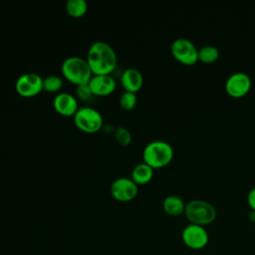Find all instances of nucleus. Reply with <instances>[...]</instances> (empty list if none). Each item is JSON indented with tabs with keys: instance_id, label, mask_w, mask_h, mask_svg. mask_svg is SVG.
I'll return each mask as SVG.
<instances>
[{
	"instance_id": "obj_19",
	"label": "nucleus",
	"mask_w": 255,
	"mask_h": 255,
	"mask_svg": "<svg viewBox=\"0 0 255 255\" xmlns=\"http://www.w3.org/2000/svg\"><path fill=\"white\" fill-rule=\"evenodd\" d=\"M137 102L136 94L133 92L125 91L120 96V105L124 110H131L135 107Z\"/></svg>"
},
{
	"instance_id": "obj_18",
	"label": "nucleus",
	"mask_w": 255,
	"mask_h": 255,
	"mask_svg": "<svg viewBox=\"0 0 255 255\" xmlns=\"http://www.w3.org/2000/svg\"><path fill=\"white\" fill-rule=\"evenodd\" d=\"M63 87V79L58 75H49L43 78V90L55 93L59 92Z\"/></svg>"
},
{
	"instance_id": "obj_10",
	"label": "nucleus",
	"mask_w": 255,
	"mask_h": 255,
	"mask_svg": "<svg viewBox=\"0 0 255 255\" xmlns=\"http://www.w3.org/2000/svg\"><path fill=\"white\" fill-rule=\"evenodd\" d=\"M251 88V79L244 72H235L231 74L225 82L227 94L233 98L245 96Z\"/></svg>"
},
{
	"instance_id": "obj_11",
	"label": "nucleus",
	"mask_w": 255,
	"mask_h": 255,
	"mask_svg": "<svg viewBox=\"0 0 255 255\" xmlns=\"http://www.w3.org/2000/svg\"><path fill=\"white\" fill-rule=\"evenodd\" d=\"M53 106L56 112L63 116H74L79 109L77 98L67 92L58 93L54 97Z\"/></svg>"
},
{
	"instance_id": "obj_20",
	"label": "nucleus",
	"mask_w": 255,
	"mask_h": 255,
	"mask_svg": "<svg viewBox=\"0 0 255 255\" xmlns=\"http://www.w3.org/2000/svg\"><path fill=\"white\" fill-rule=\"evenodd\" d=\"M115 137L122 145H128L131 140L130 131L125 127H118L115 130Z\"/></svg>"
},
{
	"instance_id": "obj_17",
	"label": "nucleus",
	"mask_w": 255,
	"mask_h": 255,
	"mask_svg": "<svg viewBox=\"0 0 255 255\" xmlns=\"http://www.w3.org/2000/svg\"><path fill=\"white\" fill-rule=\"evenodd\" d=\"M219 58V50L212 45H205L198 49V60L205 64L215 62Z\"/></svg>"
},
{
	"instance_id": "obj_1",
	"label": "nucleus",
	"mask_w": 255,
	"mask_h": 255,
	"mask_svg": "<svg viewBox=\"0 0 255 255\" xmlns=\"http://www.w3.org/2000/svg\"><path fill=\"white\" fill-rule=\"evenodd\" d=\"M86 59L93 75H111L118 63V57L114 48L102 40L91 44Z\"/></svg>"
},
{
	"instance_id": "obj_13",
	"label": "nucleus",
	"mask_w": 255,
	"mask_h": 255,
	"mask_svg": "<svg viewBox=\"0 0 255 255\" xmlns=\"http://www.w3.org/2000/svg\"><path fill=\"white\" fill-rule=\"evenodd\" d=\"M121 83L125 91L136 93L143 84V76L136 68L126 69L121 76Z\"/></svg>"
},
{
	"instance_id": "obj_8",
	"label": "nucleus",
	"mask_w": 255,
	"mask_h": 255,
	"mask_svg": "<svg viewBox=\"0 0 255 255\" xmlns=\"http://www.w3.org/2000/svg\"><path fill=\"white\" fill-rule=\"evenodd\" d=\"M15 88L22 97H34L43 90V78L35 72H27L18 77Z\"/></svg>"
},
{
	"instance_id": "obj_7",
	"label": "nucleus",
	"mask_w": 255,
	"mask_h": 255,
	"mask_svg": "<svg viewBox=\"0 0 255 255\" xmlns=\"http://www.w3.org/2000/svg\"><path fill=\"white\" fill-rule=\"evenodd\" d=\"M183 244L192 250H201L207 246L209 235L204 226L191 224L186 225L181 232Z\"/></svg>"
},
{
	"instance_id": "obj_4",
	"label": "nucleus",
	"mask_w": 255,
	"mask_h": 255,
	"mask_svg": "<svg viewBox=\"0 0 255 255\" xmlns=\"http://www.w3.org/2000/svg\"><path fill=\"white\" fill-rule=\"evenodd\" d=\"M173 157V148L167 141L152 140L148 142L142 151V158L145 163L153 169L168 164Z\"/></svg>"
},
{
	"instance_id": "obj_22",
	"label": "nucleus",
	"mask_w": 255,
	"mask_h": 255,
	"mask_svg": "<svg viewBox=\"0 0 255 255\" xmlns=\"http://www.w3.org/2000/svg\"><path fill=\"white\" fill-rule=\"evenodd\" d=\"M247 202L251 210H255V187H252L247 194Z\"/></svg>"
},
{
	"instance_id": "obj_16",
	"label": "nucleus",
	"mask_w": 255,
	"mask_h": 255,
	"mask_svg": "<svg viewBox=\"0 0 255 255\" xmlns=\"http://www.w3.org/2000/svg\"><path fill=\"white\" fill-rule=\"evenodd\" d=\"M66 10L70 16L79 18L86 14L88 3L86 0H68L66 2Z\"/></svg>"
},
{
	"instance_id": "obj_21",
	"label": "nucleus",
	"mask_w": 255,
	"mask_h": 255,
	"mask_svg": "<svg viewBox=\"0 0 255 255\" xmlns=\"http://www.w3.org/2000/svg\"><path fill=\"white\" fill-rule=\"evenodd\" d=\"M76 95L78 98H80L83 101H88L91 100L92 97L94 96V94L92 93L89 84H83V85H79L76 88Z\"/></svg>"
},
{
	"instance_id": "obj_12",
	"label": "nucleus",
	"mask_w": 255,
	"mask_h": 255,
	"mask_svg": "<svg viewBox=\"0 0 255 255\" xmlns=\"http://www.w3.org/2000/svg\"><path fill=\"white\" fill-rule=\"evenodd\" d=\"M88 84L94 96H108L116 89V80L111 75H93Z\"/></svg>"
},
{
	"instance_id": "obj_5",
	"label": "nucleus",
	"mask_w": 255,
	"mask_h": 255,
	"mask_svg": "<svg viewBox=\"0 0 255 255\" xmlns=\"http://www.w3.org/2000/svg\"><path fill=\"white\" fill-rule=\"evenodd\" d=\"M102 114L93 107H79L74 115L76 127L85 132H96L103 126Z\"/></svg>"
},
{
	"instance_id": "obj_23",
	"label": "nucleus",
	"mask_w": 255,
	"mask_h": 255,
	"mask_svg": "<svg viewBox=\"0 0 255 255\" xmlns=\"http://www.w3.org/2000/svg\"><path fill=\"white\" fill-rule=\"evenodd\" d=\"M248 217H249V219H250L251 221L255 222V210H251L250 213H249V215H248Z\"/></svg>"
},
{
	"instance_id": "obj_9",
	"label": "nucleus",
	"mask_w": 255,
	"mask_h": 255,
	"mask_svg": "<svg viewBox=\"0 0 255 255\" xmlns=\"http://www.w3.org/2000/svg\"><path fill=\"white\" fill-rule=\"evenodd\" d=\"M138 186L131 177L121 176L116 178L111 184V193L118 201H130L136 196Z\"/></svg>"
},
{
	"instance_id": "obj_14",
	"label": "nucleus",
	"mask_w": 255,
	"mask_h": 255,
	"mask_svg": "<svg viewBox=\"0 0 255 255\" xmlns=\"http://www.w3.org/2000/svg\"><path fill=\"white\" fill-rule=\"evenodd\" d=\"M185 202L178 195H167L162 201V208L164 212L170 216H179L184 213Z\"/></svg>"
},
{
	"instance_id": "obj_3",
	"label": "nucleus",
	"mask_w": 255,
	"mask_h": 255,
	"mask_svg": "<svg viewBox=\"0 0 255 255\" xmlns=\"http://www.w3.org/2000/svg\"><path fill=\"white\" fill-rule=\"evenodd\" d=\"M184 215L191 224L205 226L212 223L217 216L216 208L203 199H192L185 204Z\"/></svg>"
},
{
	"instance_id": "obj_15",
	"label": "nucleus",
	"mask_w": 255,
	"mask_h": 255,
	"mask_svg": "<svg viewBox=\"0 0 255 255\" xmlns=\"http://www.w3.org/2000/svg\"><path fill=\"white\" fill-rule=\"evenodd\" d=\"M152 175H153V168L143 161L133 166L130 177L138 185V184L147 183L152 178Z\"/></svg>"
},
{
	"instance_id": "obj_6",
	"label": "nucleus",
	"mask_w": 255,
	"mask_h": 255,
	"mask_svg": "<svg viewBox=\"0 0 255 255\" xmlns=\"http://www.w3.org/2000/svg\"><path fill=\"white\" fill-rule=\"evenodd\" d=\"M170 51L173 58L183 65L190 66L198 61V49L189 39H175L171 44Z\"/></svg>"
},
{
	"instance_id": "obj_2",
	"label": "nucleus",
	"mask_w": 255,
	"mask_h": 255,
	"mask_svg": "<svg viewBox=\"0 0 255 255\" xmlns=\"http://www.w3.org/2000/svg\"><path fill=\"white\" fill-rule=\"evenodd\" d=\"M61 71L63 76L76 86L88 84L93 76L87 59L81 56L67 57L61 65Z\"/></svg>"
}]
</instances>
